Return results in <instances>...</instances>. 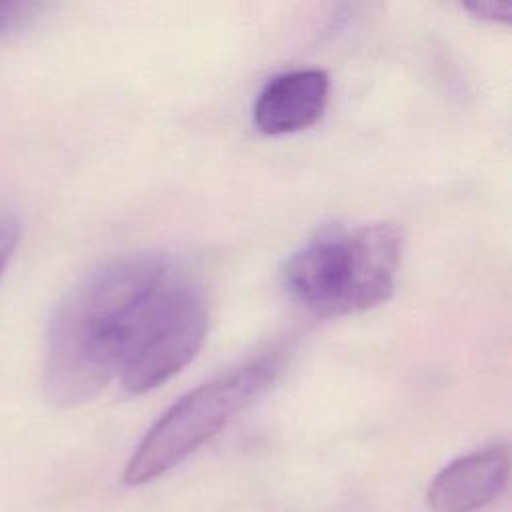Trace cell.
<instances>
[{
	"label": "cell",
	"mask_w": 512,
	"mask_h": 512,
	"mask_svg": "<svg viewBox=\"0 0 512 512\" xmlns=\"http://www.w3.org/2000/svg\"><path fill=\"white\" fill-rule=\"evenodd\" d=\"M508 476V446L492 444L446 464L430 482L426 502L432 512H478L504 492Z\"/></svg>",
	"instance_id": "277c9868"
},
{
	"label": "cell",
	"mask_w": 512,
	"mask_h": 512,
	"mask_svg": "<svg viewBox=\"0 0 512 512\" xmlns=\"http://www.w3.org/2000/svg\"><path fill=\"white\" fill-rule=\"evenodd\" d=\"M278 370L280 360L264 356L186 392L144 434L124 468V482L148 484L178 466L250 406Z\"/></svg>",
	"instance_id": "3957f363"
},
{
	"label": "cell",
	"mask_w": 512,
	"mask_h": 512,
	"mask_svg": "<svg viewBox=\"0 0 512 512\" xmlns=\"http://www.w3.org/2000/svg\"><path fill=\"white\" fill-rule=\"evenodd\" d=\"M24 4L20 2H10V0H0V30L10 26L22 12Z\"/></svg>",
	"instance_id": "ba28073f"
},
{
	"label": "cell",
	"mask_w": 512,
	"mask_h": 512,
	"mask_svg": "<svg viewBox=\"0 0 512 512\" xmlns=\"http://www.w3.org/2000/svg\"><path fill=\"white\" fill-rule=\"evenodd\" d=\"M198 282L168 256L138 252L100 264L56 306L42 372L58 408L94 400L112 378L148 392L178 374L208 334Z\"/></svg>",
	"instance_id": "6da1fadb"
},
{
	"label": "cell",
	"mask_w": 512,
	"mask_h": 512,
	"mask_svg": "<svg viewBox=\"0 0 512 512\" xmlns=\"http://www.w3.org/2000/svg\"><path fill=\"white\" fill-rule=\"evenodd\" d=\"M464 10L472 12L476 18L490 20V22H510L512 6L508 2H474L464 4Z\"/></svg>",
	"instance_id": "52a82bcc"
},
{
	"label": "cell",
	"mask_w": 512,
	"mask_h": 512,
	"mask_svg": "<svg viewBox=\"0 0 512 512\" xmlns=\"http://www.w3.org/2000/svg\"><path fill=\"white\" fill-rule=\"evenodd\" d=\"M330 76L320 68H300L274 76L254 102V124L262 134L282 136L316 124L328 104Z\"/></svg>",
	"instance_id": "5b68a950"
},
{
	"label": "cell",
	"mask_w": 512,
	"mask_h": 512,
	"mask_svg": "<svg viewBox=\"0 0 512 512\" xmlns=\"http://www.w3.org/2000/svg\"><path fill=\"white\" fill-rule=\"evenodd\" d=\"M400 260L402 234L394 224H334L288 256L282 286L316 316L360 314L392 296Z\"/></svg>",
	"instance_id": "7a4b0ae2"
},
{
	"label": "cell",
	"mask_w": 512,
	"mask_h": 512,
	"mask_svg": "<svg viewBox=\"0 0 512 512\" xmlns=\"http://www.w3.org/2000/svg\"><path fill=\"white\" fill-rule=\"evenodd\" d=\"M18 238H20V222L10 214L0 216V276L14 248L18 246Z\"/></svg>",
	"instance_id": "8992f818"
}]
</instances>
